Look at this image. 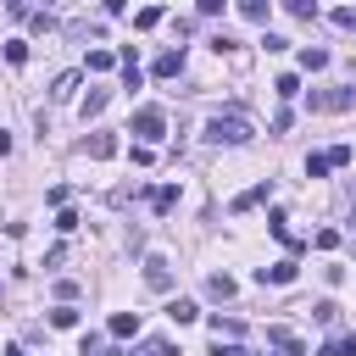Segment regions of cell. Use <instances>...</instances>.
Masks as SVG:
<instances>
[{"label": "cell", "mask_w": 356, "mask_h": 356, "mask_svg": "<svg viewBox=\"0 0 356 356\" xmlns=\"http://www.w3.org/2000/svg\"><path fill=\"white\" fill-rule=\"evenodd\" d=\"M312 317H317V323H334V317H339V306H334V300H317V306H312Z\"/></svg>", "instance_id": "obj_26"}, {"label": "cell", "mask_w": 356, "mask_h": 356, "mask_svg": "<svg viewBox=\"0 0 356 356\" xmlns=\"http://www.w3.org/2000/svg\"><path fill=\"white\" fill-rule=\"evenodd\" d=\"M295 278V261L284 256V261H273V267H256V284H289Z\"/></svg>", "instance_id": "obj_7"}, {"label": "cell", "mask_w": 356, "mask_h": 356, "mask_svg": "<svg viewBox=\"0 0 356 356\" xmlns=\"http://www.w3.org/2000/svg\"><path fill=\"white\" fill-rule=\"evenodd\" d=\"M156 22H161V6H145V11H134V28H139V33H145V28H156Z\"/></svg>", "instance_id": "obj_18"}, {"label": "cell", "mask_w": 356, "mask_h": 356, "mask_svg": "<svg viewBox=\"0 0 356 356\" xmlns=\"http://www.w3.org/2000/svg\"><path fill=\"white\" fill-rule=\"evenodd\" d=\"M56 228H61V234H72V228H78V211H67V206H61V211H56Z\"/></svg>", "instance_id": "obj_29"}, {"label": "cell", "mask_w": 356, "mask_h": 356, "mask_svg": "<svg viewBox=\"0 0 356 356\" xmlns=\"http://www.w3.org/2000/svg\"><path fill=\"white\" fill-rule=\"evenodd\" d=\"M150 72H156V78H178V72H184V50H161Z\"/></svg>", "instance_id": "obj_8"}, {"label": "cell", "mask_w": 356, "mask_h": 356, "mask_svg": "<svg viewBox=\"0 0 356 356\" xmlns=\"http://www.w3.org/2000/svg\"><path fill=\"white\" fill-rule=\"evenodd\" d=\"M111 334H117V339L139 334V312H117V317H111Z\"/></svg>", "instance_id": "obj_13"}, {"label": "cell", "mask_w": 356, "mask_h": 356, "mask_svg": "<svg viewBox=\"0 0 356 356\" xmlns=\"http://www.w3.org/2000/svg\"><path fill=\"white\" fill-rule=\"evenodd\" d=\"M0 156H11V134L6 128H0Z\"/></svg>", "instance_id": "obj_35"}, {"label": "cell", "mask_w": 356, "mask_h": 356, "mask_svg": "<svg viewBox=\"0 0 356 356\" xmlns=\"http://www.w3.org/2000/svg\"><path fill=\"white\" fill-rule=\"evenodd\" d=\"M289 17H317V0H284Z\"/></svg>", "instance_id": "obj_25"}, {"label": "cell", "mask_w": 356, "mask_h": 356, "mask_svg": "<svg viewBox=\"0 0 356 356\" xmlns=\"http://www.w3.org/2000/svg\"><path fill=\"white\" fill-rule=\"evenodd\" d=\"M339 356H356V334H345V339H339Z\"/></svg>", "instance_id": "obj_34"}, {"label": "cell", "mask_w": 356, "mask_h": 356, "mask_svg": "<svg viewBox=\"0 0 356 356\" xmlns=\"http://www.w3.org/2000/svg\"><path fill=\"white\" fill-rule=\"evenodd\" d=\"M156 161V145H134V167H150Z\"/></svg>", "instance_id": "obj_28"}, {"label": "cell", "mask_w": 356, "mask_h": 356, "mask_svg": "<svg viewBox=\"0 0 356 356\" xmlns=\"http://www.w3.org/2000/svg\"><path fill=\"white\" fill-rule=\"evenodd\" d=\"M50 328H78V312H72V300H61V306L50 312Z\"/></svg>", "instance_id": "obj_16"}, {"label": "cell", "mask_w": 356, "mask_h": 356, "mask_svg": "<svg viewBox=\"0 0 356 356\" xmlns=\"http://www.w3.org/2000/svg\"><path fill=\"white\" fill-rule=\"evenodd\" d=\"M6 356H22V350H6Z\"/></svg>", "instance_id": "obj_38"}, {"label": "cell", "mask_w": 356, "mask_h": 356, "mask_svg": "<svg viewBox=\"0 0 356 356\" xmlns=\"http://www.w3.org/2000/svg\"><path fill=\"white\" fill-rule=\"evenodd\" d=\"M106 100H111L106 89H89V95H83V106H78V111H83V122H89V117H100V111H106Z\"/></svg>", "instance_id": "obj_11"}, {"label": "cell", "mask_w": 356, "mask_h": 356, "mask_svg": "<svg viewBox=\"0 0 356 356\" xmlns=\"http://www.w3.org/2000/svg\"><path fill=\"white\" fill-rule=\"evenodd\" d=\"M222 11V0H200V17H217Z\"/></svg>", "instance_id": "obj_33"}, {"label": "cell", "mask_w": 356, "mask_h": 356, "mask_svg": "<svg viewBox=\"0 0 356 356\" xmlns=\"http://www.w3.org/2000/svg\"><path fill=\"white\" fill-rule=\"evenodd\" d=\"M312 245H317V250H334V245H339V228H323V234H317Z\"/></svg>", "instance_id": "obj_30"}, {"label": "cell", "mask_w": 356, "mask_h": 356, "mask_svg": "<svg viewBox=\"0 0 356 356\" xmlns=\"http://www.w3.org/2000/svg\"><path fill=\"white\" fill-rule=\"evenodd\" d=\"M267 11H273V0H239V17L245 22H267Z\"/></svg>", "instance_id": "obj_15"}, {"label": "cell", "mask_w": 356, "mask_h": 356, "mask_svg": "<svg viewBox=\"0 0 356 356\" xmlns=\"http://www.w3.org/2000/svg\"><path fill=\"white\" fill-rule=\"evenodd\" d=\"M211 334H217V339H222V334H228V339H239V334H245V323H239V317H222V312H217V317H211Z\"/></svg>", "instance_id": "obj_14"}, {"label": "cell", "mask_w": 356, "mask_h": 356, "mask_svg": "<svg viewBox=\"0 0 356 356\" xmlns=\"http://www.w3.org/2000/svg\"><path fill=\"white\" fill-rule=\"evenodd\" d=\"M306 100H312V111H350L356 106V89H312Z\"/></svg>", "instance_id": "obj_3"}, {"label": "cell", "mask_w": 356, "mask_h": 356, "mask_svg": "<svg viewBox=\"0 0 356 356\" xmlns=\"http://www.w3.org/2000/svg\"><path fill=\"white\" fill-rule=\"evenodd\" d=\"M206 139H211V145H245V139H250V122H245V117H211V122H206Z\"/></svg>", "instance_id": "obj_2"}, {"label": "cell", "mask_w": 356, "mask_h": 356, "mask_svg": "<svg viewBox=\"0 0 356 356\" xmlns=\"http://www.w3.org/2000/svg\"><path fill=\"white\" fill-rule=\"evenodd\" d=\"M273 89H278V95H284V100H295V95H300V78H295V72H284V78H278V83H273Z\"/></svg>", "instance_id": "obj_24"}, {"label": "cell", "mask_w": 356, "mask_h": 356, "mask_svg": "<svg viewBox=\"0 0 356 356\" xmlns=\"http://www.w3.org/2000/svg\"><path fill=\"white\" fill-rule=\"evenodd\" d=\"M334 28H356V11H350V6H339V11H334Z\"/></svg>", "instance_id": "obj_31"}, {"label": "cell", "mask_w": 356, "mask_h": 356, "mask_svg": "<svg viewBox=\"0 0 356 356\" xmlns=\"http://www.w3.org/2000/svg\"><path fill=\"white\" fill-rule=\"evenodd\" d=\"M128 134H139V145H156V139L167 134L161 106H139V111H134V122H128Z\"/></svg>", "instance_id": "obj_1"}, {"label": "cell", "mask_w": 356, "mask_h": 356, "mask_svg": "<svg viewBox=\"0 0 356 356\" xmlns=\"http://www.w3.org/2000/svg\"><path fill=\"white\" fill-rule=\"evenodd\" d=\"M139 356H172V345H167V339H145V345H139Z\"/></svg>", "instance_id": "obj_27"}, {"label": "cell", "mask_w": 356, "mask_h": 356, "mask_svg": "<svg viewBox=\"0 0 356 356\" xmlns=\"http://www.w3.org/2000/svg\"><path fill=\"white\" fill-rule=\"evenodd\" d=\"M300 67H306V72H317V67H328V50H312V44H306V50H300Z\"/></svg>", "instance_id": "obj_20"}, {"label": "cell", "mask_w": 356, "mask_h": 356, "mask_svg": "<svg viewBox=\"0 0 356 356\" xmlns=\"http://www.w3.org/2000/svg\"><path fill=\"white\" fill-rule=\"evenodd\" d=\"M167 317H172V323H195V317H200V306L178 295V300H167Z\"/></svg>", "instance_id": "obj_10"}, {"label": "cell", "mask_w": 356, "mask_h": 356, "mask_svg": "<svg viewBox=\"0 0 356 356\" xmlns=\"http://www.w3.org/2000/svg\"><path fill=\"white\" fill-rule=\"evenodd\" d=\"M6 61L22 67V61H28V39H6Z\"/></svg>", "instance_id": "obj_19"}, {"label": "cell", "mask_w": 356, "mask_h": 356, "mask_svg": "<svg viewBox=\"0 0 356 356\" xmlns=\"http://www.w3.org/2000/svg\"><path fill=\"white\" fill-rule=\"evenodd\" d=\"M350 222H356V200H350Z\"/></svg>", "instance_id": "obj_37"}, {"label": "cell", "mask_w": 356, "mask_h": 356, "mask_svg": "<svg viewBox=\"0 0 356 356\" xmlns=\"http://www.w3.org/2000/svg\"><path fill=\"white\" fill-rule=\"evenodd\" d=\"M145 284H150V289H167V284H172V267H167L161 256H145Z\"/></svg>", "instance_id": "obj_6"}, {"label": "cell", "mask_w": 356, "mask_h": 356, "mask_svg": "<svg viewBox=\"0 0 356 356\" xmlns=\"http://www.w3.org/2000/svg\"><path fill=\"white\" fill-rule=\"evenodd\" d=\"M267 195H273V184H250L245 195H234V206H228V211H250V206H261Z\"/></svg>", "instance_id": "obj_9"}, {"label": "cell", "mask_w": 356, "mask_h": 356, "mask_svg": "<svg viewBox=\"0 0 356 356\" xmlns=\"http://www.w3.org/2000/svg\"><path fill=\"white\" fill-rule=\"evenodd\" d=\"M106 11H111V17H117V11H128V0H106Z\"/></svg>", "instance_id": "obj_36"}, {"label": "cell", "mask_w": 356, "mask_h": 356, "mask_svg": "<svg viewBox=\"0 0 356 356\" xmlns=\"http://www.w3.org/2000/svg\"><path fill=\"white\" fill-rule=\"evenodd\" d=\"M267 345H278L284 356H306V345H300V334H295V328H284V323H273V328H267Z\"/></svg>", "instance_id": "obj_4"}, {"label": "cell", "mask_w": 356, "mask_h": 356, "mask_svg": "<svg viewBox=\"0 0 356 356\" xmlns=\"http://www.w3.org/2000/svg\"><path fill=\"white\" fill-rule=\"evenodd\" d=\"M83 150H89L95 161H111V156H117V134H89V139H83Z\"/></svg>", "instance_id": "obj_5"}, {"label": "cell", "mask_w": 356, "mask_h": 356, "mask_svg": "<svg viewBox=\"0 0 356 356\" xmlns=\"http://www.w3.org/2000/svg\"><path fill=\"white\" fill-rule=\"evenodd\" d=\"M111 61H117L111 50H89V72H111Z\"/></svg>", "instance_id": "obj_22"}, {"label": "cell", "mask_w": 356, "mask_h": 356, "mask_svg": "<svg viewBox=\"0 0 356 356\" xmlns=\"http://www.w3.org/2000/svg\"><path fill=\"white\" fill-rule=\"evenodd\" d=\"M206 295H211V300H228V295H234V278H228V273H211V278H206Z\"/></svg>", "instance_id": "obj_12"}, {"label": "cell", "mask_w": 356, "mask_h": 356, "mask_svg": "<svg viewBox=\"0 0 356 356\" xmlns=\"http://www.w3.org/2000/svg\"><path fill=\"white\" fill-rule=\"evenodd\" d=\"M334 161H328V150H317V156H306V178H323Z\"/></svg>", "instance_id": "obj_21"}, {"label": "cell", "mask_w": 356, "mask_h": 356, "mask_svg": "<svg viewBox=\"0 0 356 356\" xmlns=\"http://www.w3.org/2000/svg\"><path fill=\"white\" fill-rule=\"evenodd\" d=\"M211 356H245V350H239V345H234V339H228V345H222V339H217V350H211Z\"/></svg>", "instance_id": "obj_32"}, {"label": "cell", "mask_w": 356, "mask_h": 356, "mask_svg": "<svg viewBox=\"0 0 356 356\" xmlns=\"http://www.w3.org/2000/svg\"><path fill=\"white\" fill-rule=\"evenodd\" d=\"M72 89H78V72H61V78H56V89H50V95H56V100H67V95H72Z\"/></svg>", "instance_id": "obj_23"}, {"label": "cell", "mask_w": 356, "mask_h": 356, "mask_svg": "<svg viewBox=\"0 0 356 356\" xmlns=\"http://www.w3.org/2000/svg\"><path fill=\"white\" fill-rule=\"evenodd\" d=\"M150 206H156V211H172V206H178V189H172V184H161V189L150 195Z\"/></svg>", "instance_id": "obj_17"}]
</instances>
